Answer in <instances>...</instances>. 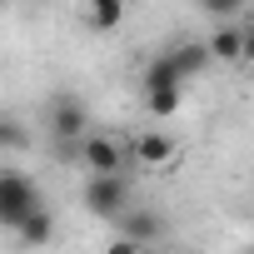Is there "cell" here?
<instances>
[{
  "instance_id": "6da1fadb",
  "label": "cell",
  "mask_w": 254,
  "mask_h": 254,
  "mask_svg": "<svg viewBox=\"0 0 254 254\" xmlns=\"http://www.w3.org/2000/svg\"><path fill=\"white\" fill-rule=\"evenodd\" d=\"M35 209H45L40 204V185L25 170H15V165H0V229H20Z\"/></svg>"
},
{
  "instance_id": "7a4b0ae2",
  "label": "cell",
  "mask_w": 254,
  "mask_h": 254,
  "mask_svg": "<svg viewBox=\"0 0 254 254\" xmlns=\"http://www.w3.org/2000/svg\"><path fill=\"white\" fill-rule=\"evenodd\" d=\"M80 199H85V209L95 219H120L125 209H130V180L125 175H90Z\"/></svg>"
},
{
  "instance_id": "3957f363",
  "label": "cell",
  "mask_w": 254,
  "mask_h": 254,
  "mask_svg": "<svg viewBox=\"0 0 254 254\" xmlns=\"http://www.w3.org/2000/svg\"><path fill=\"white\" fill-rule=\"evenodd\" d=\"M85 105L75 100V95H65V100H55V110H50V135L60 140V150H75L80 145V135H85Z\"/></svg>"
},
{
  "instance_id": "277c9868",
  "label": "cell",
  "mask_w": 254,
  "mask_h": 254,
  "mask_svg": "<svg viewBox=\"0 0 254 254\" xmlns=\"http://www.w3.org/2000/svg\"><path fill=\"white\" fill-rule=\"evenodd\" d=\"M80 165H85L90 175H120V165H125V145L110 140V135H85V145H80Z\"/></svg>"
},
{
  "instance_id": "5b68a950",
  "label": "cell",
  "mask_w": 254,
  "mask_h": 254,
  "mask_svg": "<svg viewBox=\"0 0 254 254\" xmlns=\"http://www.w3.org/2000/svg\"><path fill=\"white\" fill-rule=\"evenodd\" d=\"M115 224H120V239H135L140 249H145V244H155V239L165 234V219H160L155 209H125Z\"/></svg>"
},
{
  "instance_id": "8992f818",
  "label": "cell",
  "mask_w": 254,
  "mask_h": 254,
  "mask_svg": "<svg viewBox=\"0 0 254 254\" xmlns=\"http://www.w3.org/2000/svg\"><path fill=\"white\" fill-rule=\"evenodd\" d=\"M165 55L175 60L180 80H194V75H204V70L214 65V55H209V45H204V40H185V45H175V50H165Z\"/></svg>"
},
{
  "instance_id": "52a82bcc",
  "label": "cell",
  "mask_w": 254,
  "mask_h": 254,
  "mask_svg": "<svg viewBox=\"0 0 254 254\" xmlns=\"http://www.w3.org/2000/svg\"><path fill=\"white\" fill-rule=\"evenodd\" d=\"M175 150H180V140L165 135V130H140V140H135V160L140 165H170Z\"/></svg>"
},
{
  "instance_id": "ba28073f",
  "label": "cell",
  "mask_w": 254,
  "mask_h": 254,
  "mask_svg": "<svg viewBox=\"0 0 254 254\" xmlns=\"http://www.w3.org/2000/svg\"><path fill=\"white\" fill-rule=\"evenodd\" d=\"M140 85H145V95H160V90H185V80H180V70H175V60H170V55H155V60L145 65Z\"/></svg>"
},
{
  "instance_id": "9c48e42d",
  "label": "cell",
  "mask_w": 254,
  "mask_h": 254,
  "mask_svg": "<svg viewBox=\"0 0 254 254\" xmlns=\"http://www.w3.org/2000/svg\"><path fill=\"white\" fill-rule=\"evenodd\" d=\"M15 234H20V244H25V249H45V244L55 239V214H50V209H35Z\"/></svg>"
},
{
  "instance_id": "30bf717a",
  "label": "cell",
  "mask_w": 254,
  "mask_h": 254,
  "mask_svg": "<svg viewBox=\"0 0 254 254\" xmlns=\"http://www.w3.org/2000/svg\"><path fill=\"white\" fill-rule=\"evenodd\" d=\"M204 45H209L214 60H244V30H239V25H219Z\"/></svg>"
},
{
  "instance_id": "8fae6325",
  "label": "cell",
  "mask_w": 254,
  "mask_h": 254,
  "mask_svg": "<svg viewBox=\"0 0 254 254\" xmlns=\"http://www.w3.org/2000/svg\"><path fill=\"white\" fill-rule=\"evenodd\" d=\"M85 25L100 30V35H105V30H120V25H125V5H120V0H95V5L85 10Z\"/></svg>"
},
{
  "instance_id": "7c38bea8",
  "label": "cell",
  "mask_w": 254,
  "mask_h": 254,
  "mask_svg": "<svg viewBox=\"0 0 254 254\" xmlns=\"http://www.w3.org/2000/svg\"><path fill=\"white\" fill-rule=\"evenodd\" d=\"M180 105H185V90H160V95H145V115H155V120L180 115Z\"/></svg>"
},
{
  "instance_id": "4fadbf2b",
  "label": "cell",
  "mask_w": 254,
  "mask_h": 254,
  "mask_svg": "<svg viewBox=\"0 0 254 254\" xmlns=\"http://www.w3.org/2000/svg\"><path fill=\"white\" fill-rule=\"evenodd\" d=\"M25 145H30L25 125L10 120V115H0V155H15V150H25Z\"/></svg>"
},
{
  "instance_id": "5bb4252c",
  "label": "cell",
  "mask_w": 254,
  "mask_h": 254,
  "mask_svg": "<svg viewBox=\"0 0 254 254\" xmlns=\"http://www.w3.org/2000/svg\"><path fill=\"white\" fill-rule=\"evenodd\" d=\"M105 254H145V249H140L135 239H110V244H105Z\"/></svg>"
},
{
  "instance_id": "9a60e30c",
  "label": "cell",
  "mask_w": 254,
  "mask_h": 254,
  "mask_svg": "<svg viewBox=\"0 0 254 254\" xmlns=\"http://www.w3.org/2000/svg\"><path fill=\"white\" fill-rule=\"evenodd\" d=\"M204 10H209V15H224V20H229V15H234V0H204Z\"/></svg>"
},
{
  "instance_id": "2e32d148",
  "label": "cell",
  "mask_w": 254,
  "mask_h": 254,
  "mask_svg": "<svg viewBox=\"0 0 254 254\" xmlns=\"http://www.w3.org/2000/svg\"><path fill=\"white\" fill-rule=\"evenodd\" d=\"M244 60H249V65H254V20H249V25H244Z\"/></svg>"
},
{
  "instance_id": "e0dca14e",
  "label": "cell",
  "mask_w": 254,
  "mask_h": 254,
  "mask_svg": "<svg viewBox=\"0 0 254 254\" xmlns=\"http://www.w3.org/2000/svg\"><path fill=\"white\" fill-rule=\"evenodd\" d=\"M249 254H254V249H249Z\"/></svg>"
}]
</instances>
